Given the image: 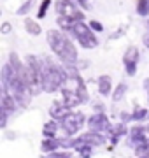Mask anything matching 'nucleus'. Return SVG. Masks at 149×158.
<instances>
[{
	"instance_id": "nucleus-1",
	"label": "nucleus",
	"mask_w": 149,
	"mask_h": 158,
	"mask_svg": "<svg viewBox=\"0 0 149 158\" xmlns=\"http://www.w3.org/2000/svg\"><path fill=\"white\" fill-rule=\"evenodd\" d=\"M70 30H72V35L79 40L83 48H86V49H93V48H97L98 42H97V39H95V35L91 34V30L88 28L83 21H75Z\"/></svg>"
},
{
	"instance_id": "nucleus-2",
	"label": "nucleus",
	"mask_w": 149,
	"mask_h": 158,
	"mask_svg": "<svg viewBox=\"0 0 149 158\" xmlns=\"http://www.w3.org/2000/svg\"><path fill=\"white\" fill-rule=\"evenodd\" d=\"M84 114L83 113H70L67 118L63 119V121H60L62 123V128L65 130V134L70 137H74L77 132H79V128L84 125Z\"/></svg>"
},
{
	"instance_id": "nucleus-3",
	"label": "nucleus",
	"mask_w": 149,
	"mask_h": 158,
	"mask_svg": "<svg viewBox=\"0 0 149 158\" xmlns=\"http://www.w3.org/2000/svg\"><path fill=\"white\" fill-rule=\"evenodd\" d=\"M47 42H49V48H51L53 53L56 56H60L63 53V49L67 48V44H69V39L60 30H49L47 32Z\"/></svg>"
},
{
	"instance_id": "nucleus-4",
	"label": "nucleus",
	"mask_w": 149,
	"mask_h": 158,
	"mask_svg": "<svg viewBox=\"0 0 149 158\" xmlns=\"http://www.w3.org/2000/svg\"><path fill=\"white\" fill-rule=\"evenodd\" d=\"M88 127H90L91 132H100V134H103V132H109L111 130V121L103 113H95L91 118L88 119Z\"/></svg>"
},
{
	"instance_id": "nucleus-5",
	"label": "nucleus",
	"mask_w": 149,
	"mask_h": 158,
	"mask_svg": "<svg viewBox=\"0 0 149 158\" xmlns=\"http://www.w3.org/2000/svg\"><path fill=\"white\" fill-rule=\"evenodd\" d=\"M125 69H126V74L128 76H135V70H137V63H139V49L135 46H130L125 53Z\"/></svg>"
},
{
	"instance_id": "nucleus-6",
	"label": "nucleus",
	"mask_w": 149,
	"mask_h": 158,
	"mask_svg": "<svg viewBox=\"0 0 149 158\" xmlns=\"http://www.w3.org/2000/svg\"><path fill=\"white\" fill-rule=\"evenodd\" d=\"M70 113H72V107H69L67 104H63V100L62 102H54V104L51 106V109H49L51 119H56V121H63Z\"/></svg>"
},
{
	"instance_id": "nucleus-7",
	"label": "nucleus",
	"mask_w": 149,
	"mask_h": 158,
	"mask_svg": "<svg viewBox=\"0 0 149 158\" xmlns=\"http://www.w3.org/2000/svg\"><path fill=\"white\" fill-rule=\"evenodd\" d=\"M79 139L83 142L90 144V146H103V144H105V135L100 134V132H91V130L86 132V134H83Z\"/></svg>"
},
{
	"instance_id": "nucleus-8",
	"label": "nucleus",
	"mask_w": 149,
	"mask_h": 158,
	"mask_svg": "<svg viewBox=\"0 0 149 158\" xmlns=\"http://www.w3.org/2000/svg\"><path fill=\"white\" fill-rule=\"evenodd\" d=\"M62 95H63V104H67L69 107H75V106L83 104L74 88H62Z\"/></svg>"
},
{
	"instance_id": "nucleus-9",
	"label": "nucleus",
	"mask_w": 149,
	"mask_h": 158,
	"mask_svg": "<svg viewBox=\"0 0 149 158\" xmlns=\"http://www.w3.org/2000/svg\"><path fill=\"white\" fill-rule=\"evenodd\" d=\"M111 91H114L112 90V79L109 76H100L98 77V93L107 97V95H111Z\"/></svg>"
},
{
	"instance_id": "nucleus-10",
	"label": "nucleus",
	"mask_w": 149,
	"mask_h": 158,
	"mask_svg": "<svg viewBox=\"0 0 149 158\" xmlns=\"http://www.w3.org/2000/svg\"><path fill=\"white\" fill-rule=\"evenodd\" d=\"M60 148V139H56V137H44V141L40 142V149H42V153H54Z\"/></svg>"
},
{
	"instance_id": "nucleus-11",
	"label": "nucleus",
	"mask_w": 149,
	"mask_h": 158,
	"mask_svg": "<svg viewBox=\"0 0 149 158\" xmlns=\"http://www.w3.org/2000/svg\"><path fill=\"white\" fill-rule=\"evenodd\" d=\"M56 132H58V121L56 119H53L49 123L44 125V128H42V135L44 137H56Z\"/></svg>"
},
{
	"instance_id": "nucleus-12",
	"label": "nucleus",
	"mask_w": 149,
	"mask_h": 158,
	"mask_svg": "<svg viewBox=\"0 0 149 158\" xmlns=\"http://www.w3.org/2000/svg\"><path fill=\"white\" fill-rule=\"evenodd\" d=\"M126 85L125 83H119V85L114 88V91H112V100L114 102H119V100H123V97L126 95Z\"/></svg>"
},
{
	"instance_id": "nucleus-13",
	"label": "nucleus",
	"mask_w": 149,
	"mask_h": 158,
	"mask_svg": "<svg viewBox=\"0 0 149 158\" xmlns=\"http://www.w3.org/2000/svg\"><path fill=\"white\" fill-rule=\"evenodd\" d=\"M25 27H26V32H28V34H32V35H39V34H40L39 23L34 21V19H30V18L25 21Z\"/></svg>"
},
{
	"instance_id": "nucleus-14",
	"label": "nucleus",
	"mask_w": 149,
	"mask_h": 158,
	"mask_svg": "<svg viewBox=\"0 0 149 158\" xmlns=\"http://www.w3.org/2000/svg\"><path fill=\"white\" fill-rule=\"evenodd\" d=\"M132 116H133V121H144L146 118H149V111L147 109H144V107H140V109H135L132 113Z\"/></svg>"
},
{
	"instance_id": "nucleus-15",
	"label": "nucleus",
	"mask_w": 149,
	"mask_h": 158,
	"mask_svg": "<svg viewBox=\"0 0 149 158\" xmlns=\"http://www.w3.org/2000/svg\"><path fill=\"white\" fill-rule=\"evenodd\" d=\"M137 11L140 16H147L149 12V0H137Z\"/></svg>"
},
{
	"instance_id": "nucleus-16",
	"label": "nucleus",
	"mask_w": 149,
	"mask_h": 158,
	"mask_svg": "<svg viewBox=\"0 0 149 158\" xmlns=\"http://www.w3.org/2000/svg\"><path fill=\"white\" fill-rule=\"evenodd\" d=\"M32 6H34V0H28V2H25L23 6L19 7V9H18V14H19V16L26 14V12H28L30 9H32Z\"/></svg>"
},
{
	"instance_id": "nucleus-17",
	"label": "nucleus",
	"mask_w": 149,
	"mask_h": 158,
	"mask_svg": "<svg viewBox=\"0 0 149 158\" xmlns=\"http://www.w3.org/2000/svg\"><path fill=\"white\" fill-rule=\"evenodd\" d=\"M51 6V0H44V4H42V6H40V9H39V14H37V16L39 18H44L46 16V12H47V7Z\"/></svg>"
},
{
	"instance_id": "nucleus-18",
	"label": "nucleus",
	"mask_w": 149,
	"mask_h": 158,
	"mask_svg": "<svg viewBox=\"0 0 149 158\" xmlns=\"http://www.w3.org/2000/svg\"><path fill=\"white\" fill-rule=\"evenodd\" d=\"M49 158H72V155L67 151H60V153H49Z\"/></svg>"
},
{
	"instance_id": "nucleus-19",
	"label": "nucleus",
	"mask_w": 149,
	"mask_h": 158,
	"mask_svg": "<svg viewBox=\"0 0 149 158\" xmlns=\"http://www.w3.org/2000/svg\"><path fill=\"white\" fill-rule=\"evenodd\" d=\"M90 25H91V27H93L91 30H95V32H102V30H103L102 23H98V21H91V23H90Z\"/></svg>"
},
{
	"instance_id": "nucleus-20",
	"label": "nucleus",
	"mask_w": 149,
	"mask_h": 158,
	"mask_svg": "<svg viewBox=\"0 0 149 158\" xmlns=\"http://www.w3.org/2000/svg\"><path fill=\"white\" fill-rule=\"evenodd\" d=\"M2 34H11V23H4V25H2Z\"/></svg>"
},
{
	"instance_id": "nucleus-21",
	"label": "nucleus",
	"mask_w": 149,
	"mask_h": 158,
	"mask_svg": "<svg viewBox=\"0 0 149 158\" xmlns=\"http://www.w3.org/2000/svg\"><path fill=\"white\" fill-rule=\"evenodd\" d=\"M144 88L149 91V77H147V79H144Z\"/></svg>"
},
{
	"instance_id": "nucleus-22",
	"label": "nucleus",
	"mask_w": 149,
	"mask_h": 158,
	"mask_svg": "<svg viewBox=\"0 0 149 158\" xmlns=\"http://www.w3.org/2000/svg\"><path fill=\"white\" fill-rule=\"evenodd\" d=\"M146 128H147V134H149V125H147V127H146Z\"/></svg>"
}]
</instances>
